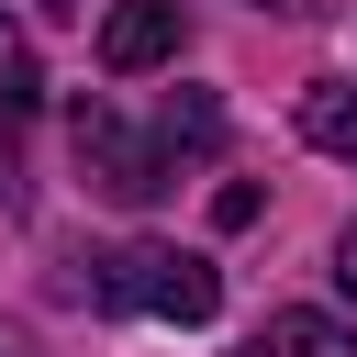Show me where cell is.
I'll return each instance as SVG.
<instances>
[{"instance_id": "cell-1", "label": "cell", "mask_w": 357, "mask_h": 357, "mask_svg": "<svg viewBox=\"0 0 357 357\" xmlns=\"http://www.w3.org/2000/svg\"><path fill=\"white\" fill-rule=\"evenodd\" d=\"M212 145H223V100H212V89H178L145 134H134L112 100H78V167H89L100 201H156V190H178V167L212 156Z\"/></svg>"}, {"instance_id": "cell-2", "label": "cell", "mask_w": 357, "mask_h": 357, "mask_svg": "<svg viewBox=\"0 0 357 357\" xmlns=\"http://www.w3.org/2000/svg\"><path fill=\"white\" fill-rule=\"evenodd\" d=\"M89 301H112V312H145V324H212V301H223V268H212V257H190V245H156V234H134V245L89 257Z\"/></svg>"}, {"instance_id": "cell-3", "label": "cell", "mask_w": 357, "mask_h": 357, "mask_svg": "<svg viewBox=\"0 0 357 357\" xmlns=\"http://www.w3.org/2000/svg\"><path fill=\"white\" fill-rule=\"evenodd\" d=\"M178 33H190V22H178V0H123V11L100 22V67H112V78H145V67H167V56H178Z\"/></svg>"}, {"instance_id": "cell-4", "label": "cell", "mask_w": 357, "mask_h": 357, "mask_svg": "<svg viewBox=\"0 0 357 357\" xmlns=\"http://www.w3.org/2000/svg\"><path fill=\"white\" fill-rule=\"evenodd\" d=\"M301 145L335 156V167H357V78H312L301 89Z\"/></svg>"}, {"instance_id": "cell-5", "label": "cell", "mask_w": 357, "mask_h": 357, "mask_svg": "<svg viewBox=\"0 0 357 357\" xmlns=\"http://www.w3.org/2000/svg\"><path fill=\"white\" fill-rule=\"evenodd\" d=\"M245 357H357V335H346L335 312H312V301H301V312H268V324L245 335Z\"/></svg>"}, {"instance_id": "cell-6", "label": "cell", "mask_w": 357, "mask_h": 357, "mask_svg": "<svg viewBox=\"0 0 357 357\" xmlns=\"http://www.w3.org/2000/svg\"><path fill=\"white\" fill-rule=\"evenodd\" d=\"M45 100V67H33V45H22V22L0 11V112H33Z\"/></svg>"}, {"instance_id": "cell-7", "label": "cell", "mask_w": 357, "mask_h": 357, "mask_svg": "<svg viewBox=\"0 0 357 357\" xmlns=\"http://www.w3.org/2000/svg\"><path fill=\"white\" fill-rule=\"evenodd\" d=\"M335 290H346V301H357V223H346V234H335Z\"/></svg>"}, {"instance_id": "cell-8", "label": "cell", "mask_w": 357, "mask_h": 357, "mask_svg": "<svg viewBox=\"0 0 357 357\" xmlns=\"http://www.w3.org/2000/svg\"><path fill=\"white\" fill-rule=\"evenodd\" d=\"M0 357H22V335H11V324H0Z\"/></svg>"}, {"instance_id": "cell-9", "label": "cell", "mask_w": 357, "mask_h": 357, "mask_svg": "<svg viewBox=\"0 0 357 357\" xmlns=\"http://www.w3.org/2000/svg\"><path fill=\"white\" fill-rule=\"evenodd\" d=\"M33 11H67V0H33Z\"/></svg>"}, {"instance_id": "cell-10", "label": "cell", "mask_w": 357, "mask_h": 357, "mask_svg": "<svg viewBox=\"0 0 357 357\" xmlns=\"http://www.w3.org/2000/svg\"><path fill=\"white\" fill-rule=\"evenodd\" d=\"M279 11H290V0H279Z\"/></svg>"}]
</instances>
